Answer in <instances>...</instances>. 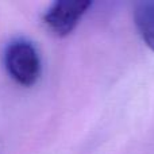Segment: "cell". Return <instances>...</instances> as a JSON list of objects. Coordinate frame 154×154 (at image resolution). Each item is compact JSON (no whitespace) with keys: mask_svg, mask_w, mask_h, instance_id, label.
Here are the masks:
<instances>
[{"mask_svg":"<svg viewBox=\"0 0 154 154\" xmlns=\"http://www.w3.org/2000/svg\"><path fill=\"white\" fill-rule=\"evenodd\" d=\"M3 62L8 76L22 87H31L41 76V57L32 42L24 38L12 39L4 49Z\"/></svg>","mask_w":154,"mask_h":154,"instance_id":"6da1fadb","label":"cell"},{"mask_svg":"<svg viewBox=\"0 0 154 154\" xmlns=\"http://www.w3.org/2000/svg\"><path fill=\"white\" fill-rule=\"evenodd\" d=\"M91 5L92 2L89 0H60L46 10L43 14V23L54 35L66 37L77 27Z\"/></svg>","mask_w":154,"mask_h":154,"instance_id":"7a4b0ae2","label":"cell"},{"mask_svg":"<svg viewBox=\"0 0 154 154\" xmlns=\"http://www.w3.org/2000/svg\"><path fill=\"white\" fill-rule=\"evenodd\" d=\"M134 23L143 42L154 51V2H139L134 7Z\"/></svg>","mask_w":154,"mask_h":154,"instance_id":"3957f363","label":"cell"}]
</instances>
